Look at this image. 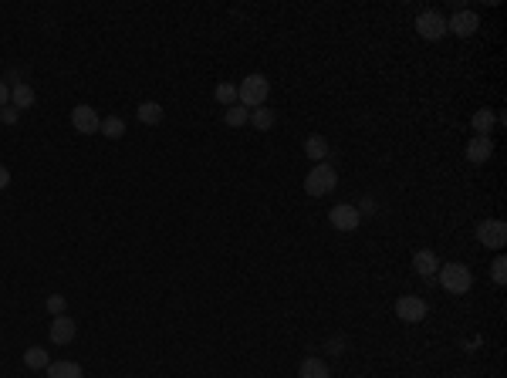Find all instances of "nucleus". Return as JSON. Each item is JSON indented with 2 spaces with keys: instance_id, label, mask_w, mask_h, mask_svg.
Instances as JSON below:
<instances>
[{
  "instance_id": "obj_1",
  "label": "nucleus",
  "mask_w": 507,
  "mask_h": 378,
  "mask_svg": "<svg viewBox=\"0 0 507 378\" xmlns=\"http://www.w3.org/2000/svg\"><path fill=\"white\" fill-rule=\"evenodd\" d=\"M436 280H440V287L446 294H454V298H464L470 287H473V274H470V267H464V263H440Z\"/></svg>"
},
{
  "instance_id": "obj_2",
  "label": "nucleus",
  "mask_w": 507,
  "mask_h": 378,
  "mask_svg": "<svg viewBox=\"0 0 507 378\" xmlns=\"http://www.w3.org/2000/svg\"><path fill=\"white\" fill-rule=\"evenodd\" d=\"M267 95H271V81L264 78V75H247V78L237 85V102L244 105V108H260V105L267 102Z\"/></svg>"
},
{
  "instance_id": "obj_3",
  "label": "nucleus",
  "mask_w": 507,
  "mask_h": 378,
  "mask_svg": "<svg viewBox=\"0 0 507 378\" xmlns=\"http://www.w3.org/2000/svg\"><path fill=\"white\" fill-rule=\"evenodd\" d=\"M338 186V172L328 166V162H318L312 172H308V179H304V189H308V196H328L335 193Z\"/></svg>"
},
{
  "instance_id": "obj_4",
  "label": "nucleus",
  "mask_w": 507,
  "mask_h": 378,
  "mask_svg": "<svg viewBox=\"0 0 507 378\" xmlns=\"http://www.w3.org/2000/svg\"><path fill=\"white\" fill-rule=\"evenodd\" d=\"M426 300L423 298H413V294H406V298H396V317L406 321V325H419L423 317H426Z\"/></svg>"
},
{
  "instance_id": "obj_5",
  "label": "nucleus",
  "mask_w": 507,
  "mask_h": 378,
  "mask_svg": "<svg viewBox=\"0 0 507 378\" xmlns=\"http://www.w3.org/2000/svg\"><path fill=\"white\" fill-rule=\"evenodd\" d=\"M416 31H419V38L440 41L443 34H446V17H443L440 11H423L416 17Z\"/></svg>"
},
{
  "instance_id": "obj_6",
  "label": "nucleus",
  "mask_w": 507,
  "mask_h": 378,
  "mask_svg": "<svg viewBox=\"0 0 507 378\" xmlns=\"http://www.w3.org/2000/svg\"><path fill=\"white\" fill-rule=\"evenodd\" d=\"M477 240H481L483 247L501 250L507 243V223L504 220H483L481 226H477Z\"/></svg>"
},
{
  "instance_id": "obj_7",
  "label": "nucleus",
  "mask_w": 507,
  "mask_h": 378,
  "mask_svg": "<svg viewBox=\"0 0 507 378\" xmlns=\"http://www.w3.org/2000/svg\"><path fill=\"white\" fill-rule=\"evenodd\" d=\"M328 223H332L335 230H359L362 213H359V206H352V203H338V206H332V213H328Z\"/></svg>"
},
{
  "instance_id": "obj_8",
  "label": "nucleus",
  "mask_w": 507,
  "mask_h": 378,
  "mask_svg": "<svg viewBox=\"0 0 507 378\" xmlns=\"http://www.w3.org/2000/svg\"><path fill=\"white\" fill-rule=\"evenodd\" d=\"M71 125H75L81 135H95L98 125H102V118H98V112H95L91 105H75V108H71Z\"/></svg>"
},
{
  "instance_id": "obj_9",
  "label": "nucleus",
  "mask_w": 507,
  "mask_h": 378,
  "mask_svg": "<svg viewBox=\"0 0 507 378\" xmlns=\"http://www.w3.org/2000/svg\"><path fill=\"white\" fill-rule=\"evenodd\" d=\"M477 27H481V17L473 11H456L450 21H446V31L456 34V38H470V34H477Z\"/></svg>"
},
{
  "instance_id": "obj_10",
  "label": "nucleus",
  "mask_w": 507,
  "mask_h": 378,
  "mask_svg": "<svg viewBox=\"0 0 507 378\" xmlns=\"http://www.w3.org/2000/svg\"><path fill=\"white\" fill-rule=\"evenodd\" d=\"M491 156H494V139L491 135H473L467 142V159L473 166H483Z\"/></svg>"
},
{
  "instance_id": "obj_11",
  "label": "nucleus",
  "mask_w": 507,
  "mask_h": 378,
  "mask_svg": "<svg viewBox=\"0 0 507 378\" xmlns=\"http://www.w3.org/2000/svg\"><path fill=\"white\" fill-rule=\"evenodd\" d=\"M413 267H416V274L423 277V280H433L436 271H440V257H436L433 250H416V253H413Z\"/></svg>"
},
{
  "instance_id": "obj_12",
  "label": "nucleus",
  "mask_w": 507,
  "mask_h": 378,
  "mask_svg": "<svg viewBox=\"0 0 507 378\" xmlns=\"http://www.w3.org/2000/svg\"><path fill=\"white\" fill-rule=\"evenodd\" d=\"M75 331H78V327H75V321H71L68 314H58V317L51 321V341L54 345H68V341L75 338Z\"/></svg>"
},
{
  "instance_id": "obj_13",
  "label": "nucleus",
  "mask_w": 507,
  "mask_h": 378,
  "mask_svg": "<svg viewBox=\"0 0 507 378\" xmlns=\"http://www.w3.org/2000/svg\"><path fill=\"white\" fill-rule=\"evenodd\" d=\"M48 378H81V365L78 362H51L44 368Z\"/></svg>"
},
{
  "instance_id": "obj_14",
  "label": "nucleus",
  "mask_w": 507,
  "mask_h": 378,
  "mask_svg": "<svg viewBox=\"0 0 507 378\" xmlns=\"http://www.w3.org/2000/svg\"><path fill=\"white\" fill-rule=\"evenodd\" d=\"M304 156L312 159V162H325V156H328L325 135H308L304 139Z\"/></svg>"
},
{
  "instance_id": "obj_15",
  "label": "nucleus",
  "mask_w": 507,
  "mask_h": 378,
  "mask_svg": "<svg viewBox=\"0 0 507 378\" xmlns=\"http://www.w3.org/2000/svg\"><path fill=\"white\" fill-rule=\"evenodd\" d=\"M11 102H14V108H31V105H34V88H31L27 81H14Z\"/></svg>"
},
{
  "instance_id": "obj_16",
  "label": "nucleus",
  "mask_w": 507,
  "mask_h": 378,
  "mask_svg": "<svg viewBox=\"0 0 507 378\" xmlns=\"http://www.w3.org/2000/svg\"><path fill=\"white\" fill-rule=\"evenodd\" d=\"M298 378H332V372L322 358H304L298 368Z\"/></svg>"
},
{
  "instance_id": "obj_17",
  "label": "nucleus",
  "mask_w": 507,
  "mask_h": 378,
  "mask_svg": "<svg viewBox=\"0 0 507 378\" xmlns=\"http://www.w3.org/2000/svg\"><path fill=\"white\" fill-rule=\"evenodd\" d=\"M135 115H139L143 125H159V122H163V105L159 102H143L139 108H135Z\"/></svg>"
},
{
  "instance_id": "obj_18",
  "label": "nucleus",
  "mask_w": 507,
  "mask_h": 378,
  "mask_svg": "<svg viewBox=\"0 0 507 378\" xmlns=\"http://www.w3.org/2000/svg\"><path fill=\"white\" fill-rule=\"evenodd\" d=\"M494 122H497V115L491 108H477V112H473V132H477V135H491V132H494Z\"/></svg>"
},
{
  "instance_id": "obj_19",
  "label": "nucleus",
  "mask_w": 507,
  "mask_h": 378,
  "mask_svg": "<svg viewBox=\"0 0 507 378\" xmlns=\"http://www.w3.org/2000/svg\"><path fill=\"white\" fill-rule=\"evenodd\" d=\"M247 118H250V108H244L240 102L230 105V108L223 112V122H227L230 129H244V125H247Z\"/></svg>"
},
{
  "instance_id": "obj_20",
  "label": "nucleus",
  "mask_w": 507,
  "mask_h": 378,
  "mask_svg": "<svg viewBox=\"0 0 507 378\" xmlns=\"http://www.w3.org/2000/svg\"><path fill=\"white\" fill-rule=\"evenodd\" d=\"M98 132H102L105 139H122V135H126V122H122L118 115H108V118H102Z\"/></svg>"
},
{
  "instance_id": "obj_21",
  "label": "nucleus",
  "mask_w": 507,
  "mask_h": 378,
  "mask_svg": "<svg viewBox=\"0 0 507 378\" xmlns=\"http://www.w3.org/2000/svg\"><path fill=\"white\" fill-rule=\"evenodd\" d=\"M250 125H254V129H260V132H267L274 125V112L271 108H264V105H260V108H250V118H247Z\"/></svg>"
},
{
  "instance_id": "obj_22",
  "label": "nucleus",
  "mask_w": 507,
  "mask_h": 378,
  "mask_svg": "<svg viewBox=\"0 0 507 378\" xmlns=\"http://www.w3.org/2000/svg\"><path fill=\"white\" fill-rule=\"evenodd\" d=\"M24 365L27 368H48V365H51V358H48V352H44V348H27V352H24Z\"/></svg>"
},
{
  "instance_id": "obj_23",
  "label": "nucleus",
  "mask_w": 507,
  "mask_h": 378,
  "mask_svg": "<svg viewBox=\"0 0 507 378\" xmlns=\"http://www.w3.org/2000/svg\"><path fill=\"white\" fill-rule=\"evenodd\" d=\"M217 102L227 105V108H230V105H237V85H227V81H223V85H217Z\"/></svg>"
},
{
  "instance_id": "obj_24",
  "label": "nucleus",
  "mask_w": 507,
  "mask_h": 378,
  "mask_svg": "<svg viewBox=\"0 0 507 378\" xmlns=\"http://www.w3.org/2000/svg\"><path fill=\"white\" fill-rule=\"evenodd\" d=\"M491 277H494L497 284H507V261L504 257H497L494 267H491Z\"/></svg>"
},
{
  "instance_id": "obj_25",
  "label": "nucleus",
  "mask_w": 507,
  "mask_h": 378,
  "mask_svg": "<svg viewBox=\"0 0 507 378\" xmlns=\"http://www.w3.org/2000/svg\"><path fill=\"white\" fill-rule=\"evenodd\" d=\"M48 311H51L54 317L65 314V298H61V294H51V298H48Z\"/></svg>"
},
{
  "instance_id": "obj_26",
  "label": "nucleus",
  "mask_w": 507,
  "mask_h": 378,
  "mask_svg": "<svg viewBox=\"0 0 507 378\" xmlns=\"http://www.w3.org/2000/svg\"><path fill=\"white\" fill-rule=\"evenodd\" d=\"M0 118H4L7 125H14V122H17V108H0Z\"/></svg>"
},
{
  "instance_id": "obj_27",
  "label": "nucleus",
  "mask_w": 507,
  "mask_h": 378,
  "mask_svg": "<svg viewBox=\"0 0 507 378\" xmlns=\"http://www.w3.org/2000/svg\"><path fill=\"white\" fill-rule=\"evenodd\" d=\"M11 102V88H7V81H0V108H7Z\"/></svg>"
},
{
  "instance_id": "obj_28",
  "label": "nucleus",
  "mask_w": 507,
  "mask_h": 378,
  "mask_svg": "<svg viewBox=\"0 0 507 378\" xmlns=\"http://www.w3.org/2000/svg\"><path fill=\"white\" fill-rule=\"evenodd\" d=\"M7 186H11V169L0 166V189H7Z\"/></svg>"
}]
</instances>
